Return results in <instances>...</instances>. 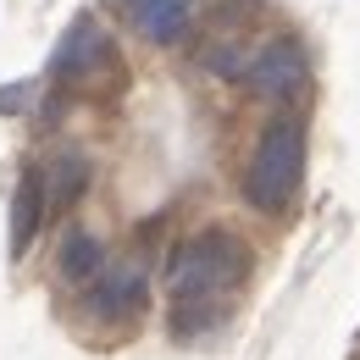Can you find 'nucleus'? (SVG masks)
<instances>
[{"instance_id":"7ed1b4c3","label":"nucleus","mask_w":360,"mask_h":360,"mask_svg":"<svg viewBox=\"0 0 360 360\" xmlns=\"http://www.w3.org/2000/svg\"><path fill=\"white\" fill-rule=\"evenodd\" d=\"M144 294H150L144 261H105V271L84 288V311L100 321H122V316L144 311Z\"/></svg>"},{"instance_id":"9d476101","label":"nucleus","mask_w":360,"mask_h":360,"mask_svg":"<svg viewBox=\"0 0 360 360\" xmlns=\"http://www.w3.org/2000/svg\"><path fill=\"white\" fill-rule=\"evenodd\" d=\"M250 50L238 45V39H211V45L200 50V67L217 78V84H238V78H250Z\"/></svg>"},{"instance_id":"f257e3e1","label":"nucleus","mask_w":360,"mask_h":360,"mask_svg":"<svg viewBox=\"0 0 360 360\" xmlns=\"http://www.w3.org/2000/svg\"><path fill=\"white\" fill-rule=\"evenodd\" d=\"M244 266V250L238 238L222 227H205V233H188L178 250H172V266H167V288H172V333L194 338L205 333L217 316H222V294L227 283Z\"/></svg>"},{"instance_id":"1a4fd4ad","label":"nucleus","mask_w":360,"mask_h":360,"mask_svg":"<svg viewBox=\"0 0 360 360\" xmlns=\"http://www.w3.org/2000/svg\"><path fill=\"white\" fill-rule=\"evenodd\" d=\"M56 271H61L67 283H84V288H89L94 277L105 271V244H100V233L72 227V233L61 238V250H56Z\"/></svg>"},{"instance_id":"6e6552de","label":"nucleus","mask_w":360,"mask_h":360,"mask_svg":"<svg viewBox=\"0 0 360 360\" xmlns=\"http://www.w3.org/2000/svg\"><path fill=\"white\" fill-rule=\"evenodd\" d=\"M89 178H94L89 155H84V150H61V155L50 161V172H45L50 211H72V205H78V200L89 194Z\"/></svg>"},{"instance_id":"39448f33","label":"nucleus","mask_w":360,"mask_h":360,"mask_svg":"<svg viewBox=\"0 0 360 360\" xmlns=\"http://www.w3.org/2000/svg\"><path fill=\"white\" fill-rule=\"evenodd\" d=\"M105 56H111V39L100 34V22H94V17H78V22L61 34L56 56H50V78H61V84H94V72H100Z\"/></svg>"},{"instance_id":"20e7f679","label":"nucleus","mask_w":360,"mask_h":360,"mask_svg":"<svg viewBox=\"0 0 360 360\" xmlns=\"http://www.w3.org/2000/svg\"><path fill=\"white\" fill-rule=\"evenodd\" d=\"M305 78H311V61H305V45L300 39H271V45L255 50V61H250V89L255 94H277V100H288V94L305 89Z\"/></svg>"},{"instance_id":"9b49d317","label":"nucleus","mask_w":360,"mask_h":360,"mask_svg":"<svg viewBox=\"0 0 360 360\" xmlns=\"http://www.w3.org/2000/svg\"><path fill=\"white\" fill-rule=\"evenodd\" d=\"M17 105H28V84H11L0 94V111H17Z\"/></svg>"},{"instance_id":"0eeeda50","label":"nucleus","mask_w":360,"mask_h":360,"mask_svg":"<svg viewBox=\"0 0 360 360\" xmlns=\"http://www.w3.org/2000/svg\"><path fill=\"white\" fill-rule=\"evenodd\" d=\"M45 211H50V194H45V172H22L17 194H11V255H22L34 244V233L45 227Z\"/></svg>"},{"instance_id":"423d86ee","label":"nucleus","mask_w":360,"mask_h":360,"mask_svg":"<svg viewBox=\"0 0 360 360\" xmlns=\"http://www.w3.org/2000/svg\"><path fill=\"white\" fill-rule=\"evenodd\" d=\"M128 17L150 45H178L194 22V0H128Z\"/></svg>"},{"instance_id":"f03ea898","label":"nucleus","mask_w":360,"mask_h":360,"mask_svg":"<svg viewBox=\"0 0 360 360\" xmlns=\"http://www.w3.org/2000/svg\"><path fill=\"white\" fill-rule=\"evenodd\" d=\"M300 183H305V128L294 117H271L255 139L250 167H244V200L261 217H271V211L294 205Z\"/></svg>"}]
</instances>
